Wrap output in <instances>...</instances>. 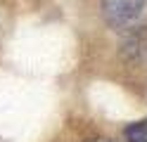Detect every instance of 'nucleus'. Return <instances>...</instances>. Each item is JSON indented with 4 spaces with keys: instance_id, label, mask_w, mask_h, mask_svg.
Returning a JSON list of instances; mask_svg holds the SVG:
<instances>
[{
    "instance_id": "f03ea898",
    "label": "nucleus",
    "mask_w": 147,
    "mask_h": 142,
    "mask_svg": "<svg viewBox=\"0 0 147 142\" xmlns=\"http://www.w3.org/2000/svg\"><path fill=\"white\" fill-rule=\"evenodd\" d=\"M126 52H131L133 59H147V31L133 36L126 43Z\"/></svg>"
},
{
    "instance_id": "f257e3e1",
    "label": "nucleus",
    "mask_w": 147,
    "mask_h": 142,
    "mask_svg": "<svg viewBox=\"0 0 147 142\" xmlns=\"http://www.w3.org/2000/svg\"><path fill=\"white\" fill-rule=\"evenodd\" d=\"M145 3L147 0H102V14L109 26L123 28L142 14Z\"/></svg>"
},
{
    "instance_id": "7ed1b4c3",
    "label": "nucleus",
    "mask_w": 147,
    "mask_h": 142,
    "mask_svg": "<svg viewBox=\"0 0 147 142\" xmlns=\"http://www.w3.org/2000/svg\"><path fill=\"white\" fill-rule=\"evenodd\" d=\"M126 137H128V142H147V118L140 123H133L126 130Z\"/></svg>"
},
{
    "instance_id": "20e7f679",
    "label": "nucleus",
    "mask_w": 147,
    "mask_h": 142,
    "mask_svg": "<svg viewBox=\"0 0 147 142\" xmlns=\"http://www.w3.org/2000/svg\"><path fill=\"white\" fill-rule=\"evenodd\" d=\"M90 142H109V140H90Z\"/></svg>"
}]
</instances>
